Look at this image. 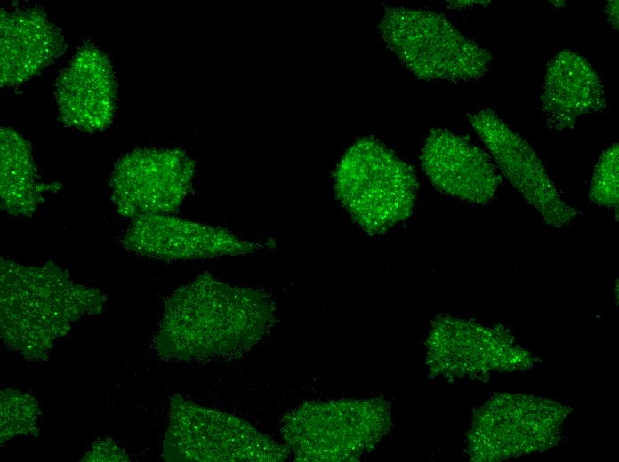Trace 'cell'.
I'll return each mask as SVG.
<instances>
[{
  "label": "cell",
  "mask_w": 619,
  "mask_h": 462,
  "mask_svg": "<svg viewBox=\"0 0 619 462\" xmlns=\"http://www.w3.org/2000/svg\"><path fill=\"white\" fill-rule=\"evenodd\" d=\"M273 315V303L262 291L204 274L167 299L157 339L181 346L184 354L232 352L259 339Z\"/></svg>",
  "instance_id": "cell-1"
},
{
  "label": "cell",
  "mask_w": 619,
  "mask_h": 462,
  "mask_svg": "<svg viewBox=\"0 0 619 462\" xmlns=\"http://www.w3.org/2000/svg\"><path fill=\"white\" fill-rule=\"evenodd\" d=\"M1 331L12 345H50L106 301L97 289L76 283L52 261L24 266L1 259Z\"/></svg>",
  "instance_id": "cell-2"
},
{
  "label": "cell",
  "mask_w": 619,
  "mask_h": 462,
  "mask_svg": "<svg viewBox=\"0 0 619 462\" xmlns=\"http://www.w3.org/2000/svg\"><path fill=\"white\" fill-rule=\"evenodd\" d=\"M335 195L367 234L381 235L413 212L418 182L413 168L374 138L356 140L335 169Z\"/></svg>",
  "instance_id": "cell-3"
},
{
  "label": "cell",
  "mask_w": 619,
  "mask_h": 462,
  "mask_svg": "<svg viewBox=\"0 0 619 462\" xmlns=\"http://www.w3.org/2000/svg\"><path fill=\"white\" fill-rule=\"evenodd\" d=\"M378 28L388 47L420 79L469 82L488 71L490 52L466 37L441 14L388 8Z\"/></svg>",
  "instance_id": "cell-4"
},
{
  "label": "cell",
  "mask_w": 619,
  "mask_h": 462,
  "mask_svg": "<svg viewBox=\"0 0 619 462\" xmlns=\"http://www.w3.org/2000/svg\"><path fill=\"white\" fill-rule=\"evenodd\" d=\"M569 414L551 400L522 394H502L477 413L469 434L473 460L497 461L543 451L560 436Z\"/></svg>",
  "instance_id": "cell-5"
},
{
  "label": "cell",
  "mask_w": 619,
  "mask_h": 462,
  "mask_svg": "<svg viewBox=\"0 0 619 462\" xmlns=\"http://www.w3.org/2000/svg\"><path fill=\"white\" fill-rule=\"evenodd\" d=\"M195 162L182 150L138 148L116 163L109 179L111 200L127 219L173 215L189 194Z\"/></svg>",
  "instance_id": "cell-6"
},
{
  "label": "cell",
  "mask_w": 619,
  "mask_h": 462,
  "mask_svg": "<svg viewBox=\"0 0 619 462\" xmlns=\"http://www.w3.org/2000/svg\"><path fill=\"white\" fill-rule=\"evenodd\" d=\"M428 347L430 368L452 377L481 378L530 367L534 360L502 326L489 328L449 315L434 320Z\"/></svg>",
  "instance_id": "cell-7"
},
{
  "label": "cell",
  "mask_w": 619,
  "mask_h": 462,
  "mask_svg": "<svg viewBox=\"0 0 619 462\" xmlns=\"http://www.w3.org/2000/svg\"><path fill=\"white\" fill-rule=\"evenodd\" d=\"M500 171L544 221L562 228L574 221L575 208L564 201L532 147L492 109L469 115Z\"/></svg>",
  "instance_id": "cell-8"
},
{
  "label": "cell",
  "mask_w": 619,
  "mask_h": 462,
  "mask_svg": "<svg viewBox=\"0 0 619 462\" xmlns=\"http://www.w3.org/2000/svg\"><path fill=\"white\" fill-rule=\"evenodd\" d=\"M122 244L138 255L166 261L252 254L262 248L226 228L173 215L132 219Z\"/></svg>",
  "instance_id": "cell-9"
},
{
  "label": "cell",
  "mask_w": 619,
  "mask_h": 462,
  "mask_svg": "<svg viewBox=\"0 0 619 462\" xmlns=\"http://www.w3.org/2000/svg\"><path fill=\"white\" fill-rule=\"evenodd\" d=\"M117 84L108 56L84 44L59 75L55 98L59 116L68 126L93 133L108 128L114 118Z\"/></svg>",
  "instance_id": "cell-10"
},
{
  "label": "cell",
  "mask_w": 619,
  "mask_h": 462,
  "mask_svg": "<svg viewBox=\"0 0 619 462\" xmlns=\"http://www.w3.org/2000/svg\"><path fill=\"white\" fill-rule=\"evenodd\" d=\"M421 162L427 178L438 190L470 203H489L501 183L492 157L448 130L430 131Z\"/></svg>",
  "instance_id": "cell-11"
},
{
  "label": "cell",
  "mask_w": 619,
  "mask_h": 462,
  "mask_svg": "<svg viewBox=\"0 0 619 462\" xmlns=\"http://www.w3.org/2000/svg\"><path fill=\"white\" fill-rule=\"evenodd\" d=\"M66 43L39 7L0 12V85L27 82L61 55Z\"/></svg>",
  "instance_id": "cell-12"
},
{
  "label": "cell",
  "mask_w": 619,
  "mask_h": 462,
  "mask_svg": "<svg viewBox=\"0 0 619 462\" xmlns=\"http://www.w3.org/2000/svg\"><path fill=\"white\" fill-rule=\"evenodd\" d=\"M541 102L547 125L559 131L606 107L599 76L584 57L570 50L561 51L548 63Z\"/></svg>",
  "instance_id": "cell-13"
},
{
  "label": "cell",
  "mask_w": 619,
  "mask_h": 462,
  "mask_svg": "<svg viewBox=\"0 0 619 462\" xmlns=\"http://www.w3.org/2000/svg\"><path fill=\"white\" fill-rule=\"evenodd\" d=\"M47 186L41 179L29 141L11 127L0 129L1 209L14 217H32L44 201Z\"/></svg>",
  "instance_id": "cell-14"
},
{
  "label": "cell",
  "mask_w": 619,
  "mask_h": 462,
  "mask_svg": "<svg viewBox=\"0 0 619 462\" xmlns=\"http://www.w3.org/2000/svg\"><path fill=\"white\" fill-rule=\"evenodd\" d=\"M619 147L613 144L601 155L591 183L589 196L595 203L617 208L619 203Z\"/></svg>",
  "instance_id": "cell-15"
},
{
  "label": "cell",
  "mask_w": 619,
  "mask_h": 462,
  "mask_svg": "<svg viewBox=\"0 0 619 462\" xmlns=\"http://www.w3.org/2000/svg\"><path fill=\"white\" fill-rule=\"evenodd\" d=\"M606 12L607 20L616 30L618 29V2L609 1L607 5Z\"/></svg>",
  "instance_id": "cell-16"
}]
</instances>
